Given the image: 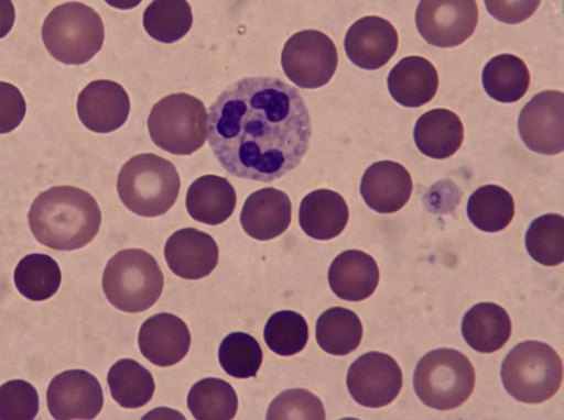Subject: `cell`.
Returning <instances> with one entry per match:
<instances>
[{
	"label": "cell",
	"instance_id": "31",
	"mask_svg": "<svg viewBox=\"0 0 564 420\" xmlns=\"http://www.w3.org/2000/svg\"><path fill=\"white\" fill-rule=\"evenodd\" d=\"M192 24V9L186 0H153L143 13L148 34L166 44L186 35Z\"/></svg>",
	"mask_w": 564,
	"mask_h": 420
},
{
	"label": "cell",
	"instance_id": "11",
	"mask_svg": "<svg viewBox=\"0 0 564 420\" xmlns=\"http://www.w3.org/2000/svg\"><path fill=\"white\" fill-rule=\"evenodd\" d=\"M519 134L533 152L560 154L564 150V93L545 90L535 95L521 110Z\"/></svg>",
	"mask_w": 564,
	"mask_h": 420
},
{
	"label": "cell",
	"instance_id": "32",
	"mask_svg": "<svg viewBox=\"0 0 564 420\" xmlns=\"http://www.w3.org/2000/svg\"><path fill=\"white\" fill-rule=\"evenodd\" d=\"M58 264L48 255L30 254L14 270V284L21 295L33 301L52 297L61 285Z\"/></svg>",
	"mask_w": 564,
	"mask_h": 420
},
{
	"label": "cell",
	"instance_id": "2",
	"mask_svg": "<svg viewBox=\"0 0 564 420\" xmlns=\"http://www.w3.org/2000/svg\"><path fill=\"white\" fill-rule=\"evenodd\" d=\"M28 217L35 239L57 251L85 246L96 236L101 222L95 198L72 186H56L40 194Z\"/></svg>",
	"mask_w": 564,
	"mask_h": 420
},
{
	"label": "cell",
	"instance_id": "23",
	"mask_svg": "<svg viewBox=\"0 0 564 420\" xmlns=\"http://www.w3.org/2000/svg\"><path fill=\"white\" fill-rule=\"evenodd\" d=\"M185 203L188 214L195 221L217 225L232 214L237 196L232 185L226 178L205 175L192 183Z\"/></svg>",
	"mask_w": 564,
	"mask_h": 420
},
{
	"label": "cell",
	"instance_id": "30",
	"mask_svg": "<svg viewBox=\"0 0 564 420\" xmlns=\"http://www.w3.org/2000/svg\"><path fill=\"white\" fill-rule=\"evenodd\" d=\"M187 407L197 420H230L237 413L238 397L229 383L208 377L192 386Z\"/></svg>",
	"mask_w": 564,
	"mask_h": 420
},
{
	"label": "cell",
	"instance_id": "15",
	"mask_svg": "<svg viewBox=\"0 0 564 420\" xmlns=\"http://www.w3.org/2000/svg\"><path fill=\"white\" fill-rule=\"evenodd\" d=\"M130 100L123 87L111 80L88 84L77 99V113L82 123L93 132L109 133L128 119Z\"/></svg>",
	"mask_w": 564,
	"mask_h": 420
},
{
	"label": "cell",
	"instance_id": "26",
	"mask_svg": "<svg viewBox=\"0 0 564 420\" xmlns=\"http://www.w3.org/2000/svg\"><path fill=\"white\" fill-rule=\"evenodd\" d=\"M485 91L492 99L510 103L520 100L529 89L530 73L516 55L501 54L491 58L482 69Z\"/></svg>",
	"mask_w": 564,
	"mask_h": 420
},
{
	"label": "cell",
	"instance_id": "41",
	"mask_svg": "<svg viewBox=\"0 0 564 420\" xmlns=\"http://www.w3.org/2000/svg\"><path fill=\"white\" fill-rule=\"evenodd\" d=\"M109 5L121 9V10H128L132 9L137 5H139L142 0H105Z\"/></svg>",
	"mask_w": 564,
	"mask_h": 420
},
{
	"label": "cell",
	"instance_id": "17",
	"mask_svg": "<svg viewBox=\"0 0 564 420\" xmlns=\"http://www.w3.org/2000/svg\"><path fill=\"white\" fill-rule=\"evenodd\" d=\"M164 257L176 276L196 280L208 276L216 267L218 246L208 233L185 228L167 239Z\"/></svg>",
	"mask_w": 564,
	"mask_h": 420
},
{
	"label": "cell",
	"instance_id": "37",
	"mask_svg": "<svg viewBox=\"0 0 564 420\" xmlns=\"http://www.w3.org/2000/svg\"><path fill=\"white\" fill-rule=\"evenodd\" d=\"M37 391L30 383L14 379L1 385V420H32L37 415Z\"/></svg>",
	"mask_w": 564,
	"mask_h": 420
},
{
	"label": "cell",
	"instance_id": "39",
	"mask_svg": "<svg viewBox=\"0 0 564 420\" xmlns=\"http://www.w3.org/2000/svg\"><path fill=\"white\" fill-rule=\"evenodd\" d=\"M490 15L507 24H517L529 19L541 0H484Z\"/></svg>",
	"mask_w": 564,
	"mask_h": 420
},
{
	"label": "cell",
	"instance_id": "4",
	"mask_svg": "<svg viewBox=\"0 0 564 420\" xmlns=\"http://www.w3.org/2000/svg\"><path fill=\"white\" fill-rule=\"evenodd\" d=\"M164 277L156 259L144 250L119 251L102 275L106 298L117 309L142 312L152 307L163 290Z\"/></svg>",
	"mask_w": 564,
	"mask_h": 420
},
{
	"label": "cell",
	"instance_id": "25",
	"mask_svg": "<svg viewBox=\"0 0 564 420\" xmlns=\"http://www.w3.org/2000/svg\"><path fill=\"white\" fill-rule=\"evenodd\" d=\"M511 320L507 311L494 302H480L470 308L462 322V334L467 344L480 353L500 350L511 335Z\"/></svg>",
	"mask_w": 564,
	"mask_h": 420
},
{
	"label": "cell",
	"instance_id": "9",
	"mask_svg": "<svg viewBox=\"0 0 564 420\" xmlns=\"http://www.w3.org/2000/svg\"><path fill=\"white\" fill-rule=\"evenodd\" d=\"M338 64L334 42L323 32L304 30L293 34L284 44L281 65L286 77L305 89L326 85Z\"/></svg>",
	"mask_w": 564,
	"mask_h": 420
},
{
	"label": "cell",
	"instance_id": "36",
	"mask_svg": "<svg viewBox=\"0 0 564 420\" xmlns=\"http://www.w3.org/2000/svg\"><path fill=\"white\" fill-rule=\"evenodd\" d=\"M322 401L311 391L302 388L283 390L270 404L267 419L270 420H324Z\"/></svg>",
	"mask_w": 564,
	"mask_h": 420
},
{
	"label": "cell",
	"instance_id": "7",
	"mask_svg": "<svg viewBox=\"0 0 564 420\" xmlns=\"http://www.w3.org/2000/svg\"><path fill=\"white\" fill-rule=\"evenodd\" d=\"M475 369L466 355L454 349H436L417 363L413 386L427 407L451 410L463 405L475 387Z\"/></svg>",
	"mask_w": 564,
	"mask_h": 420
},
{
	"label": "cell",
	"instance_id": "24",
	"mask_svg": "<svg viewBox=\"0 0 564 420\" xmlns=\"http://www.w3.org/2000/svg\"><path fill=\"white\" fill-rule=\"evenodd\" d=\"M413 136L424 155L436 159L447 158L462 146L464 125L455 112L433 109L417 119Z\"/></svg>",
	"mask_w": 564,
	"mask_h": 420
},
{
	"label": "cell",
	"instance_id": "13",
	"mask_svg": "<svg viewBox=\"0 0 564 420\" xmlns=\"http://www.w3.org/2000/svg\"><path fill=\"white\" fill-rule=\"evenodd\" d=\"M47 408L56 420H89L104 405L98 379L84 369L65 371L56 375L46 391Z\"/></svg>",
	"mask_w": 564,
	"mask_h": 420
},
{
	"label": "cell",
	"instance_id": "12",
	"mask_svg": "<svg viewBox=\"0 0 564 420\" xmlns=\"http://www.w3.org/2000/svg\"><path fill=\"white\" fill-rule=\"evenodd\" d=\"M347 388L364 407L379 408L392 402L402 388V371L390 355L368 352L359 356L347 373Z\"/></svg>",
	"mask_w": 564,
	"mask_h": 420
},
{
	"label": "cell",
	"instance_id": "38",
	"mask_svg": "<svg viewBox=\"0 0 564 420\" xmlns=\"http://www.w3.org/2000/svg\"><path fill=\"white\" fill-rule=\"evenodd\" d=\"M25 111L21 91L12 84L0 81V133H9L18 128Z\"/></svg>",
	"mask_w": 564,
	"mask_h": 420
},
{
	"label": "cell",
	"instance_id": "6",
	"mask_svg": "<svg viewBox=\"0 0 564 420\" xmlns=\"http://www.w3.org/2000/svg\"><path fill=\"white\" fill-rule=\"evenodd\" d=\"M104 38L100 15L80 2L57 5L45 18L42 26L46 49L56 60L67 65L90 60L100 51Z\"/></svg>",
	"mask_w": 564,
	"mask_h": 420
},
{
	"label": "cell",
	"instance_id": "21",
	"mask_svg": "<svg viewBox=\"0 0 564 420\" xmlns=\"http://www.w3.org/2000/svg\"><path fill=\"white\" fill-rule=\"evenodd\" d=\"M388 89L401 106L421 107L430 102L438 88V74L434 65L421 56L402 58L390 71Z\"/></svg>",
	"mask_w": 564,
	"mask_h": 420
},
{
	"label": "cell",
	"instance_id": "29",
	"mask_svg": "<svg viewBox=\"0 0 564 420\" xmlns=\"http://www.w3.org/2000/svg\"><path fill=\"white\" fill-rule=\"evenodd\" d=\"M470 222L485 232H498L507 228L514 215V200L509 191L497 185L476 189L467 201Z\"/></svg>",
	"mask_w": 564,
	"mask_h": 420
},
{
	"label": "cell",
	"instance_id": "35",
	"mask_svg": "<svg viewBox=\"0 0 564 420\" xmlns=\"http://www.w3.org/2000/svg\"><path fill=\"white\" fill-rule=\"evenodd\" d=\"M262 358L260 344L245 332L228 334L219 345V364L229 376L235 378L256 377Z\"/></svg>",
	"mask_w": 564,
	"mask_h": 420
},
{
	"label": "cell",
	"instance_id": "18",
	"mask_svg": "<svg viewBox=\"0 0 564 420\" xmlns=\"http://www.w3.org/2000/svg\"><path fill=\"white\" fill-rule=\"evenodd\" d=\"M412 189L410 173L392 161H380L370 165L360 183V194L365 202L379 213L400 210L409 201Z\"/></svg>",
	"mask_w": 564,
	"mask_h": 420
},
{
	"label": "cell",
	"instance_id": "20",
	"mask_svg": "<svg viewBox=\"0 0 564 420\" xmlns=\"http://www.w3.org/2000/svg\"><path fill=\"white\" fill-rule=\"evenodd\" d=\"M333 292L347 301L370 297L379 283V268L375 258L359 250H348L335 257L328 269Z\"/></svg>",
	"mask_w": 564,
	"mask_h": 420
},
{
	"label": "cell",
	"instance_id": "16",
	"mask_svg": "<svg viewBox=\"0 0 564 420\" xmlns=\"http://www.w3.org/2000/svg\"><path fill=\"white\" fill-rule=\"evenodd\" d=\"M138 343L148 361L166 367L177 364L186 356L191 346V333L181 318L160 312L142 323Z\"/></svg>",
	"mask_w": 564,
	"mask_h": 420
},
{
	"label": "cell",
	"instance_id": "14",
	"mask_svg": "<svg viewBox=\"0 0 564 420\" xmlns=\"http://www.w3.org/2000/svg\"><path fill=\"white\" fill-rule=\"evenodd\" d=\"M398 33L387 20L370 15L357 20L347 31L344 46L356 66L375 70L384 66L398 48Z\"/></svg>",
	"mask_w": 564,
	"mask_h": 420
},
{
	"label": "cell",
	"instance_id": "10",
	"mask_svg": "<svg viewBox=\"0 0 564 420\" xmlns=\"http://www.w3.org/2000/svg\"><path fill=\"white\" fill-rule=\"evenodd\" d=\"M415 23L419 33L429 44L437 47L457 46L477 26L476 0H420Z\"/></svg>",
	"mask_w": 564,
	"mask_h": 420
},
{
	"label": "cell",
	"instance_id": "1",
	"mask_svg": "<svg viewBox=\"0 0 564 420\" xmlns=\"http://www.w3.org/2000/svg\"><path fill=\"white\" fill-rule=\"evenodd\" d=\"M311 134L302 96L279 78H242L209 107V146L219 164L240 178H281L300 165Z\"/></svg>",
	"mask_w": 564,
	"mask_h": 420
},
{
	"label": "cell",
	"instance_id": "40",
	"mask_svg": "<svg viewBox=\"0 0 564 420\" xmlns=\"http://www.w3.org/2000/svg\"><path fill=\"white\" fill-rule=\"evenodd\" d=\"M15 10L11 0H0V38L4 37L13 26Z\"/></svg>",
	"mask_w": 564,
	"mask_h": 420
},
{
	"label": "cell",
	"instance_id": "34",
	"mask_svg": "<svg viewBox=\"0 0 564 420\" xmlns=\"http://www.w3.org/2000/svg\"><path fill=\"white\" fill-rule=\"evenodd\" d=\"M263 339L268 347L281 356L301 352L308 340V327L302 314L292 310L273 313L267 321Z\"/></svg>",
	"mask_w": 564,
	"mask_h": 420
},
{
	"label": "cell",
	"instance_id": "27",
	"mask_svg": "<svg viewBox=\"0 0 564 420\" xmlns=\"http://www.w3.org/2000/svg\"><path fill=\"white\" fill-rule=\"evenodd\" d=\"M315 335L319 347L326 353L337 356L347 355L361 342V321L349 309L329 308L318 317Z\"/></svg>",
	"mask_w": 564,
	"mask_h": 420
},
{
	"label": "cell",
	"instance_id": "5",
	"mask_svg": "<svg viewBox=\"0 0 564 420\" xmlns=\"http://www.w3.org/2000/svg\"><path fill=\"white\" fill-rule=\"evenodd\" d=\"M500 374L506 390L514 399L539 404L560 389L563 365L552 346L530 340L519 343L507 354Z\"/></svg>",
	"mask_w": 564,
	"mask_h": 420
},
{
	"label": "cell",
	"instance_id": "33",
	"mask_svg": "<svg viewBox=\"0 0 564 420\" xmlns=\"http://www.w3.org/2000/svg\"><path fill=\"white\" fill-rule=\"evenodd\" d=\"M529 255L545 266H555L564 261V218L547 213L536 218L525 233Z\"/></svg>",
	"mask_w": 564,
	"mask_h": 420
},
{
	"label": "cell",
	"instance_id": "8",
	"mask_svg": "<svg viewBox=\"0 0 564 420\" xmlns=\"http://www.w3.org/2000/svg\"><path fill=\"white\" fill-rule=\"evenodd\" d=\"M207 111L196 97L185 92L172 93L151 109L148 129L153 143L175 155H189L207 139Z\"/></svg>",
	"mask_w": 564,
	"mask_h": 420
},
{
	"label": "cell",
	"instance_id": "3",
	"mask_svg": "<svg viewBox=\"0 0 564 420\" xmlns=\"http://www.w3.org/2000/svg\"><path fill=\"white\" fill-rule=\"evenodd\" d=\"M181 180L175 166L152 153L130 158L118 175L117 189L123 205L141 217L164 214L175 203Z\"/></svg>",
	"mask_w": 564,
	"mask_h": 420
},
{
	"label": "cell",
	"instance_id": "19",
	"mask_svg": "<svg viewBox=\"0 0 564 420\" xmlns=\"http://www.w3.org/2000/svg\"><path fill=\"white\" fill-rule=\"evenodd\" d=\"M292 205L282 190L268 187L251 194L240 212L243 231L259 241L281 235L290 225Z\"/></svg>",
	"mask_w": 564,
	"mask_h": 420
},
{
	"label": "cell",
	"instance_id": "28",
	"mask_svg": "<svg viewBox=\"0 0 564 420\" xmlns=\"http://www.w3.org/2000/svg\"><path fill=\"white\" fill-rule=\"evenodd\" d=\"M107 383L115 401L129 409L147 405L155 389L152 374L131 358L116 362L108 372Z\"/></svg>",
	"mask_w": 564,
	"mask_h": 420
},
{
	"label": "cell",
	"instance_id": "22",
	"mask_svg": "<svg viewBox=\"0 0 564 420\" xmlns=\"http://www.w3.org/2000/svg\"><path fill=\"white\" fill-rule=\"evenodd\" d=\"M349 218L344 198L329 189H317L301 201L299 223L310 237L330 240L339 235Z\"/></svg>",
	"mask_w": 564,
	"mask_h": 420
}]
</instances>
